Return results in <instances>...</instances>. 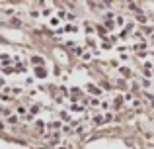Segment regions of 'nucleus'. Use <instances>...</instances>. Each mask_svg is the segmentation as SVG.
Wrapping results in <instances>:
<instances>
[{"instance_id":"obj_1","label":"nucleus","mask_w":154,"mask_h":149,"mask_svg":"<svg viewBox=\"0 0 154 149\" xmlns=\"http://www.w3.org/2000/svg\"><path fill=\"white\" fill-rule=\"evenodd\" d=\"M45 76H47L45 65H43V67H35V79H45Z\"/></svg>"},{"instance_id":"obj_2","label":"nucleus","mask_w":154,"mask_h":149,"mask_svg":"<svg viewBox=\"0 0 154 149\" xmlns=\"http://www.w3.org/2000/svg\"><path fill=\"white\" fill-rule=\"evenodd\" d=\"M45 138L49 139L51 143H59V141H60V134H59V131H55V134H47Z\"/></svg>"},{"instance_id":"obj_3","label":"nucleus","mask_w":154,"mask_h":149,"mask_svg":"<svg viewBox=\"0 0 154 149\" xmlns=\"http://www.w3.org/2000/svg\"><path fill=\"white\" fill-rule=\"evenodd\" d=\"M119 73H121V76L129 79V76H131V69H129V67H119Z\"/></svg>"},{"instance_id":"obj_4","label":"nucleus","mask_w":154,"mask_h":149,"mask_svg":"<svg viewBox=\"0 0 154 149\" xmlns=\"http://www.w3.org/2000/svg\"><path fill=\"white\" fill-rule=\"evenodd\" d=\"M88 92H92V94H100V88L98 86H96V84H88Z\"/></svg>"},{"instance_id":"obj_5","label":"nucleus","mask_w":154,"mask_h":149,"mask_svg":"<svg viewBox=\"0 0 154 149\" xmlns=\"http://www.w3.org/2000/svg\"><path fill=\"white\" fill-rule=\"evenodd\" d=\"M70 110H72V112H82L84 106H82V104H76V102H74V104H70Z\"/></svg>"},{"instance_id":"obj_6","label":"nucleus","mask_w":154,"mask_h":149,"mask_svg":"<svg viewBox=\"0 0 154 149\" xmlns=\"http://www.w3.org/2000/svg\"><path fill=\"white\" fill-rule=\"evenodd\" d=\"M49 26H51V28H57V30H59V26H60L59 18H51V20H49Z\"/></svg>"},{"instance_id":"obj_7","label":"nucleus","mask_w":154,"mask_h":149,"mask_svg":"<svg viewBox=\"0 0 154 149\" xmlns=\"http://www.w3.org/2000/svg\"><path fill=\"white\" fill-rule=\"evenodd\" d=\"M121 104H123V96H117L113 100V108H121Z\"/></svg>"},{"instance_id":"obj_8","label":"nucleus","mask_w":154,"mask_h":149,"mask_svg":"<svg viewBox=\"0 0 154 149\" xmlns=\"http://www.w3.org/2000/svg\"><path fill=\"white\" fill-rule=\"evenodd\" d=\"M94 124H96V126H102V124H105L103 116H96V118H94Z\"/></svg>"},{"instance_id":"obj_9","label":"nucleus","mask_w":154,"mask_h":149,"mask_svg":"<svg viewBox=\"0 0 154 149\" xmlns=\"http://www.w3.org/2000/svg\"><path fill=\"white\" fill-rule=\"evenodd\" d=\"M31 61H33V63H35L37 67H43V59H41V57H37V55H35V57L31 59Z\"/></svg>"},{"instance_id":"obj_10","label":"nucleus","mask_w":154,"mask_h":149,"mask_svg":"<svg viewBox=\"0 0 154 149\" xmlns=\"http://www.w3.org/2000/svg\"><path fill=\"white\" fill-rule=\"evenodd\" d=\"M84 30H86V34H94V26L92 24H84Z\"/></svg>"},{"instance_id":"obj_11","label":"nucleus","mask_w":154,"mask_h":149,"mask_svg":"<svg viewBox=\"0 0 154 149\" xmlns=\"http://www.w3.org/2000/svg\"><path fill=\"white\" fill-rule=\"evenodd\" d=\"M18 116H8V124H18Z\"/></svg>"},{"instance_id":"obj_12","label":"nucleus","mask_w":154,"mask_h":149,"mask_svg":"<svg viewBox=\"0 0 154 149\" xmlns=\"http://www.w3.org/2000/svg\"><path fill=\"white\" fill-rule=\"evenodd\" d=\"M41 14L47 18V16H51V14H53V8H45V10H41Z\"/></svg>"},{"instance_id":"obj_13","label":"nucleus","mask_w":154,"mask_h":149,"mask_svg":"<svg viewBox=\"0 0 154 149\" xmlns=\"http://www.w3.org/2000/svg\"><path fill=\"white\" fill-rule=\"evenodd\" d=\"M12 26L20 28V26H22V20H18V18H12Z\"/></svg>"},{"instance_id":"obj_14","label":"nucleus","mask_w":154,"mask_h":149,"mask_svg":"<svg viewBox=\"0 0 154 149\" xmlns=\"http://www.w3.org/2000/svg\"><path fill=\"white\" fill-rule=\"evenodd\" d=\"M113 28H115V24H113V22H105V30H107V31H111Z\"/></svg>"},{"instance_id":"obj_15","label":"nucleus","mask_w":154,"mask_h":149,"mask_svg":"<svg viewBox=\"0 0 154 149\" xmlns=\"http://www.w3.org/2000/svg\"><path fill=\"white\" fill-rule=\"evenodd\" d=\"M103 120H105V124H107V122H111V120H113V114H111V112H107V114L103 116Z\"/></svg>"},{"instance_id":"obj_16","label":"nucleus","mask_w":154,"mask_h":149,"mask_svg":"<svg viewBox=\"0 0 154 149\" xmlns=\"http://www.w3.org/2000/svg\"><path fill=\"white\" fill-rule=\"evenodd\" d=\"M39 14H41L39 10H31V12H29V16H31V18H39Z\"/></svg>"},{"instance_id":"obj_17","label":"nucleus","mask_w":154,"mask_h":149,"mask_svg":"<svg viewBox=\"0 0 154 149\" xmlns=\"http://www.w3.org/2000/svg\"><path fill=\"white\" fill-rule=\"evenodd\" d=\"M57 149H66V147H57Z\"/></svg>"}]
</instances>
